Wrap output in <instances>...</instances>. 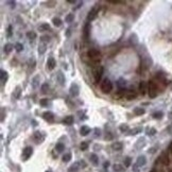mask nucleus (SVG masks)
I'll return each instance as SVG.
<instances>
[{
  "mask_svg": "<svg viewBox=\"0 0 172 172\" xmlns=\"http://www.w3.org/2000/svg\"><path fill=\"white\" fill-rule=\"evenodd\" d=\"M119 129H120L121 132H128V131H130V128H129V125L128 124H121Z\"/></svg>",
  "mask_w": 172,
  "mask_h": 172,
  "instance_id": "obj_35",
  "label": "nucleus"
},
{
  "mask_svg": "<svg viewBox=\"0 0 172 172\" xmlns=\"http://www.w3.org/2000/svg\"><path fill=\"white\" fill-rule=\"evenodd\" d=\"M90 128L89 126H87V125H82V128L80 129V134L82 135V136H87L88 134L90 133Z\"/></svg>",
  "mask_w": 172,
  "mask_h": 172,
  "instance_id": "obj_12",
  "label": "nucleus"
},
{
  "mask_svg": "<svg viewBox=\"0 0 172 172\" xmlns=\"http://www.w3.org/2000/svg\"><path fill=\"white\" fill-rule=\"evenodd\" d=\"M68 2H69V3H74V2H75V1H74V0H69V1H68Z\"/></svg>",
  "mask_w": 172,
  "mask_h": 172,
  "instance_id": "obj_48",
  "label": "nucleus"
},
{
  "mask_svg": "<svg viewBox=\"0 0 172 172\" xmlns=\"http://www.w3.org/2000/svg\"><path fill=\"white\" fill-rule=\"evenodd\" d=\"M71 159V153H66L64 156H63V161L64 163H68Z\"/></svg>",
  "mask_w": 172,
  "mask_h": 172,
  "instance_id": "obj_31",
  "label": "nucleus"
},
{
  "mask_svg": "<svg viewBox=\"0 0 172 172\" xmlns=\"http://www.w3.org/2000/svg\"><path fill=\"white\" fill-rule=\"evenodd\" d=\"M113 170L115 172H121L122 170H123V167H122L121 165L116 164V165H114V166H113Z\"/></svg>",
  "mask_w": 172,
  "mask_h": 172,
  "instance_id": "obj_30",
  "label": "nucleus"
},
{
  "mask_svg": "<svg viewBox=\"0 0 172 172\" xmlns=\"http://www.w3.org/2000/svg\"><path fill=\"white\" fill-rule=\"evenodd\" d=\"M63 123L66 125H70L73 123V116H67V117L64 118L63 120Z\"/></svg>",
  "mask_w": 172,
  "mask_h": 172,
  "instance_id": "obj_18",
  "label": "nucleus"
},
{
  "mask_svg": "<svg viewBox=\"0 0 172 172\" xmlns=\"http://www.w3.org/2000/svg\"><path fill=\"white\" fill-rule=\"evenodd\" d=\"M80 149H81L82 151H86V150L88 149V144H87V142H85V141H84V142H82V144L80 145Z\"/></svg>",
  "mask_w": 172,
  "mask_h": 172,
  "instance_id": "obj_38",
  "label": "nucleus"
},
{
  "mask_svg": "<svg viewBox=\"0 0 172 172\" xmlns=\"http://www.w3.org/2000/svg\"><path fill=\"white\" fill-rule=\"evenodd\" d=\"M90 161H91L94 165H98V163H99L98 156H97L96 154H91V155H90Z\"/></svg>",
  "mask_w": 172,
  "mask_h": 172,
  "instance_id": "obj_26",
  "label": "nucleus"
},
{
  "mask_svg": "<svg viewBox=\"0 0 172 172\" xmlns=\"http://www.w3.org/2000/svg\"><path fill=\"white\" fill-rule=\"evenodd\" d=\"M87 55H88L89 59H91L95 62H98L101 59V52L99 50H97V49H90V50H88L87 51Z\"/></svg>",
  "mask_w": 172,
  "mask_h": 172,
  "instance_id": "obj_3",
  "label": "nucleus"
},
{
  "mask_svg": "<svg viewBox=\"0 0 172 172\" xmlns=\"http://www.w3.org/2000/svg\"><path fill=\"white\" fill-rule=\"evenodd\" d=\"M47 172H50V171H47Z\"/></svg>",
  "mask_w": 172,
  "mask_h": 172,
  "instance_id": "obj_49",
  "label": "nucleus"
},
{
  "mask_svg": "<svg viewBox=\"0 0 172 172\" xmlns=\"http://www.w3.org/2000/svg\"><path fill=\"white\" fill-rule=\"evenodd\" d=\"M52 22H53V24H54L55 27H61L62 26V20L60 19V18H58V17H54L52 19Z\"/></svg>",
  "mask_w": 172,
  "mask_h": 172,
  "instance_id": "obj_28",
  "label": "nucleus"
},
{
  "mask_svg": "<svg viewBox=\"0 0 172 172\" xmlns=\"http://www.w3.org/2000/svg\"><path fill=\"white\" fill-rule=\"evenodd\" d=\"M168 152H169V154L171 155V157H172V141H171V144L169 145V147H168Z\"/></svg>",
  "mask_w": 172,
  "mask_h": 172,
  "instance_id": "obj_45",
  "label": "nucleus"
},
{
  "mask_svg": "<svg viewBox=\"0 0 172 172\" xmlns=\"http://www.w3.org/2000/svg\"><path fill=\"white\" fill-rule=\"evenodd\" d=\"M50 29V26L48 24H40L39 26V28H38V30L40 32H44V31H48Z\"/></svg>",
  "mask_w": 172,
  "mask_h": 172,
  "instance_id": "obj_24",
  "label": "nucleus"
},
{
  "mask_svg": "<svg viewBox=\"0 0 172 172\" xmlns=\"http://www.w3.org/2000/svg\"><path fill=\"white\" fill-rule=\"evenodd\" d=\"M20 93H21V88H20L19 86H17V87H16V89L14 90V93H13V97H14L15 99H19Z\"/></svg>",
  "mask_w": 172,
  "mask_h": 172,
  "instance_id": "obj_21",
  "label": "nucleus"
},
{
  "mask_svg": "<svg viewBox=\"0 0 172 172\" xmlns=\"http://www.w3.org/2000/svg\"><path fill=\"white\" fill-rule=\"evenodd\" d=\"M39 103H40V105H43V106L48 105V99H42Z\"/></svg>",
  "mask_w": 172,
  "mask_h": 172,
  "instance_id": "obj_41",
  "label": "nucleus"
},
{
  "mask_svg": "<svg viewBox=\"0 0 172 172\" xmlns=\"http://www.w3.org/2000/svg\"><path fill=\"white\" fill-rule=\"evenodd\" d=\"M40 39H42V42H44V43H46V44H47L48 42H49V39H50V38H49L48 36H43V37H42V38H40Z\"/></svg>",
  "mask_w": 172,
  "mask_h": 172,
  "instance_id": "obj_44",
  "label": "nucleus"
},
{
  "mask_svg": "<svg viewBox=\"0 0 172 172\" xmlns=\"http://www.w3.org/2000/svg\"><path fill=\"white\" fill-rule=\"evenodd\" d=\"M8 35L9 36L12 35V27H11V26H9V28H8Z\"/></svg>",
  "mask_w": 172,
  "mask_h": 172,
  "instance_id": "obj_46",
  "label": "nucleus"
},
{
  "mask_svg": "<svg viewBox=\"0 0 172 172\" xmlns=\"http://www.w3.org/2000/svg\"><path fill=\"white\" fill-rule=\"evenodd\" d=\"M15 50L17 51V52H21V51L24 50V46H22L21 44L17 43V44L15 45Z\"/></svg>",
  "mask_w": 172,
  "mask_h": 172,
  "instance_id": "obj_34",
  "label": "nucleus"
},
{
  "mask_svg": "<svg viewBox=\"0 0 172 172\" xmlns=\"http://www.w3.org/2000/svg\"><path fill=\"white\" fill-rule=\"evenodd\" d=\"M79 90H80V88H79L78 84L73 83V84L70 86V96H72V97H78L79 94H80Z\"/></svg>",
  "mask_w": 172,
  "mask_h": 172,
  "instance_id": "obj_7",
  "label": "nucleus"
},
{
  "mask_svg": "<svg viewBox=\"0 0 172 172\" xmlns=\"http://www.w3.org/2000/svg\"><path fill=\"white\" fill-rule=\"evenodd\" d=\"M100 87H101L102 93L110 94V91H112V89H113V84H112V82H110L108 79L106 78L101 82V86H100Z\"/></svg>",
  "mask_w": 172,
  "mask_h": 172,
  "instance_id": "obj_1",
  "label": "nucleus"
},
{
  "mask_svg": "<svg viewBox=\"0 0 172 172\" xmlns=\"http://www.w3.org/2000/svg\"><path fill=\"white\" fill-rule=\"evenodd\" d=\"M155 133H156V130L155 129H151L148 131V135H154Z\"/></svg>",
  "mask_w": 172,
  "mask_h": 172,
  "instance_id": "obj_43",
  "label": "nucleus"
},
{
  "mask_svg": "<svg viewBox=\"0 0 172 172\" xmlns=\"http://www.w3.org/2000/svg\"><path fill=\"white\" fill-rule=\"evenodd\" d=\"M156 164H160L163 165V166H168L169 164H170V158H169V155L167 154L166 152L161 153V155H160L159 157H158V159H157Z\"/></svg>",
  "mask_w": 172,
  "mask_h": 172,
  "instance_id": "obj_4",
  "label": "nucleus"
},
{
  "mask_svg": "<svg viewBox=\"0 0 172 172\" xmlns=\"http://www.w3.org/2000/svg\"><path fill=\"white\" fill-rule=\"evenodd\" d=\"M56 79H58V81L60 82V85L63 86L65 84V77H64V74H63L61 71L58 72V74H56Z\"/></svg>",
  "mask_w": 172,
  "mask_h": 172,
  "instance_id": "obj_16",
  "label": "nucleus"
},
{
  "mask_svg": "<svg viewBox=\"0 0 172 172\" xmlns=\"http://www.w3.org/2000/svg\"><path fill=\"white\" fill-rule=\"evenodd\" d=\"M122 148H123V145L121 142H119V141H116V142H114L112 145V149L115 150V151H120V150H122Z\"/></svg>",
  "mask_w": 172,
  "mask_h": 172,
  "instance_id": "obj_17",
  "label": "nucleus"
},
{
  "mask_svg": "<svg viewBox=\"0 0 172 172\" xmlns=\"http://www.w3.org/2000/svg\"><path fill=\"white\" fill-rule=\"evenodd\" d=\"M43 117L45 120H47L48 122H52L54 120V116H53V114L51 113V112H45L43 114Z\"/></svg>",
  "mask_w": 172,
  "mask_h": 172,
  "instance_id": "obj_11",
  "label": "nucleus"
},
{
  "mask_svg": "<svg viewBox=\"0 0 172 172\" xmlns=\"http://www.w3.org/2000/svg\"><path fill=\"white\" fill-rule=\"evenodd\" d=\"M27 36H28V38L30 39L31 42H33V40H34V39L36 38V33H35V32H33V31L28 32V33H27Z\"/></svg>",
  "mask_w": 172,
  "mask_h": 172,
  "instance_id": "obj_27",
  "label": "nucleus"
},
{
  "mask_svg": "<svg viewBox=\"0 0 172 172\" xmlns=\"http://www.w3.org/2000/svg\"><path fill=\"white\" fill-rule=\"evenodd\" d=\"M55 150L58 151V152H63L64 150H65V146L63 145L62 142H59V144H56V146H55Z\"/></svg>",
  "mask_w": 172,
  "mask_h": 172,
  "instance_id": "obj_23",
  "label": "nucleus"
},
{
  "mask_svg": "<svg viewBox=\"0 0 172 172\" xmlns=\"http://www.w3.org/2000/svg\"><path fill=\"white\" fill-rule=\"evenodd\" d=\"M55 65H56V62H55V60L52 58V56H50L49 59H48L47 61V68L49 69V70H53L55 68Z\"/></svg>",
  "mask_w": 172,
  "mask_h": 172,
  "instance_id": "obj_9",
  "label": "nucleus"
},
{
  "mask_svg": "<svg viewBox=\"0 0 172 172\" xmlns=\"http://www.w3.org/2000/svg\"><path fill=\"white\" fill-rule=\"evenodd\" d=\"M102 74H103V67L102 66L96 67V68H95V70H94V77H95V81H96L97 83L100 82Z\"/></svg>",
  "mask_w": 172,
  "mask_h": 172,
  "instance_id": "obj_5",
  "label": "nucleus"
},
{
  "mask_svg": "<svg viewBox=\"0 0 172 172\" xmlns=\"http://www.w3.org/2000/svg\"><path fill=\"white\" fill-rule=\"evenodd\" d=\"M13 48H15V46H13L12 44H5V46H4V52L9 54L11 51L13 50Z\"/></svg>",
  "mask_w": 172,
  "mask_h": 172,
  "instance_id": "obj_20",
  "label": "nucleus"
},
{
  "mask_svg": "<svg viewBox=\"0 0 172 172\" xmlns=\"http://www.w3.org/2000/svg\"><path fill=\"white\" fill-rule=\"evenodd\" d=\"M146 113L145 108H142V107H135L134 108V114L136 115V116H141V115H144Z\"/></svg>",
  "mask_w": 172,
  "mask_h": 172,
  "instance_id": "obj_19",
  "label": "nucleus"
},
{
  "mask_svg": "<svg viewBox=\"0 0 172 172\" xmlns=\"http://www.w3.org/2000/svg\"><path fill=\"white\" fill-rule=\"evenodd\" d=\"M131 163H132L131 157H126L124 159V167H130V166H131Z\"/></svg>",
  "mask_w": 172,
  "mask_h": 172,
  "instance_id": "obj_40",
  "label": "nucleus"
},
{
  "mask_svg": "<svg viewBox=\"0 0 172 172\" xmlns=\"http://www.w3.org/2000/svg\"><path fill=\"white\" fill-rule=\"evenodd\" d=\"M146 164V157L145 156H139L137 158V166H144Z\"/></svg>",
  "mask_w": 172,
  "mask_h": 172,
  "instance_id": "obj_22",
  "label": "nucleus"
},
{
  "mask_svg": "<svg viewBox=\"0 0 172 172\" xmlns=\"http://www.w3.org/2000/svg\"><path fill=\"white\" fill-rule=\"evenodd\" d=\"M148 94H149V97L151 99L155 98L157 96V94H158L157 86L153 81H150V82L148 83Z\"/></svg>",
  "mask_w": 172,
  "mask_h": 172,
  "instance_id": "obj_2",
  "label": "nucleus"
},
{
  "mask_svg": "<svg viewBox=\"0 0 172 172\" xmlns=\"http://www.w3.org/2000/svg\"><path fill=\"white\" fill-rule=\"evenodd\" d=\"M5 80H7V71L1 70V82H2V84L5 82Z\"/></svg>",
  "mask_w": 172,
  "mask_h": 172,
  "instance_id": "obj_37",
  "label": "nucleus"
},
{
  "mask_svg": "<svg viewBox=\"0 0 172 172\" xmlns=\"http://www.w3.org/2000/svg\"><path fill=\"white\" fill-rule=\"evenodd\" d=\"M46 4H48L47 7L52 8V7H54V4H56V2L55 1H48V2H46Z\"/></svg>",
  "mask_w": 172,
  "mask_h": 172,
  "instance_id": "obj_42",
  "label": "nucleus"
},
{
  "mask_svg": "<svg viewBox=\"0 0 172 172\" xmlns=\"http://www.w3.org/2000/svg\"><path fill=\"white\" fill-rule=\"evenodd\" d=\"M73 19H74L73 14H68V15L66 16V18H65V21H66V22H72Z\"/></svg>",
  "mask_w": 172,
  "mask_h": 172,
  "instance_id": "obj_32",
  "label": "nucleus"
},
{
  "mask_svg": "<svg viewBox=\"0 0 172 172\" xmlns=\"http://www.w3.org/2000/svg\"><path fill=\"white\" fill-rule=\"evenodd\" d=\"M46 50H47V44L40 40V43L38 45V53L39 54H44L46 52Z\"/></svg>",
  "mask_w": 172,
  "mask_h": 172,
  "instance_id": "obj_14",
  "label": "nucleus"
},
{
  "mask_svg": "<svg viewBox=\"0 0 172 172\" xmlns=\"http://www.w3.org/2000/svg\"><path fill=\"white\" fill-rule=\"evenodd\" d=\"M147 90H148V84L146 82H144V81H141L139 83V91H140V94L142 96H145L147 94Z\"/></svg>",
  "mask_w": 172,
  "mask_h": 172,
  "instance_id": "obj_10",
  "label": "nucleus"
},
{
  "mask_svg": "<svg viewBox=\"0 0 172 172\" xmlns=\"http://www.w3.org/2000/svg\"><path fill=\"white\" fill-rule=\"evenodd\" d=\"M97 14H98V9L97 8H94L91 9L88 13V15H87V20L88 21H91V20H94L96 17H97Z\"/></svg>",
  "mask_w": 172,
  "mask_h": 172,
  "instance_id": "obj_8",
  "label": "nucleus"
},
{
  "mask_svg": "<svg viewBox=\"0 0 172 172\" xmlns=\"http://www.w3.org/2000/svg\"><path fill=\"white\" fill-rule=\"evenodd\" d=\"M83 34H84V38L87 40L88 37H89V33H90V24L89 22H87L85 24V27H84V30H83Z\"/></svg>",
  "mask_w": 172,
  "mask_h": 172,
  "instance_id": "obj_13",
  "label": "nucleus"
},
{
  "mask_svg": "<svg viewBox=\"0 0 172 172\" xmlns=\"http://www.w3.org/2000/svg\"><path fill=\"white\" fill-rule=\"evenodd\" d=\"M108 165H110V163H108V161H105V163H104V168H107Z\"/></svg>",
  "mask_w": 172,
  "mask_h": 172,
  "instance_id": "obj_47",
  "label": "nucleus"
},
{
  "mask_svg": "<svg viewBox=\"0 0 172 172\" xmlns=\"http://www.w3.org/2000/svg\"><path fill=\"white\" fill-rule=\"evenodd\" d=\"M34 139L36 140V142H40V140L43 139V136H42V133L40 132H35L34 133Z\"/></svg>",
  "mask_w": 172,
  "mask_h": 172,
  "instance_id": "obj_25",
  "label": "nucleus"
},
{
  "mask_svg": "<svg viewBox=\"0 0 172 172\" xmlns=\"http://www.w3.org/2000/svg\"><path fill=\"white\" fill-rule=\"evenodd\" d=\"M38 81H39V75H36V77L33 78V80H32V86L34 88H36L38 86Z\"/></svg>",
  "mask_w": 172,
  "mask_h": 172,
  "instance_id": "obj_29",
  "label": "nucleus"
},
{
  "mask_svg": "<svg viewBox=\"0 0 172 172\" xmlns=\"http://www.w3.org/2000/svg\"><path fill=\"white\" fill-rule=\"evenodd\" d=\"M32 153H33V149H32L31 147H27V148H24V151H22V158H24V160L29 159V158L31 157Z\"/></svg>",
  "mask_w": 172,
  "mask_h": 172,
  "instance_id": "obj_6",
  "label": "nucleus"
},
{
  "mask_svg": "<svg viewBox=\"0 0 172 172\" xmlns=\"http://www.w3.org/2000/svg\"><path fill=\"white\" fill-rule=\"evenodd\" d=\"M129 132L131 135H136V134H138L139 132H141V128H136V129L130 130Z\"/></svg>",
  "mask_w": 172,
  "mask_h": 172,
  "instance_id": "obj_33",
  "label": "nucleus"
},
{
  "mask_svg": "<svg viewBox=\"0 0 172 172\" xmlns=\"http://www.w3.org/2000/svg\"><path fill=\"white\" fill-rule=\"evenodd\" d=\"M161 117H163V113L161 112H157V113L153 114V118H155V119H161Z\"/></svg>",
  "mask_w": 172,
  "mask_h": 172,
  "instance_id": "obj_39",
  "label": "nucleus"
},
{
  "mask_svg": "<svg viewBox=\"0 0 172 172\" xmlns=\"http://www.w3.org/2000/svg\"><path fill=\"white\" fill-rule=\"evenodd\" d=\"M137 97V94L135 91H132V90H126V94H125V98L128 100H133Z\"/></svg>",
  "mask_w": 172,
  "mask_h": 172,
  "instance_id": "obj_15",
  "label": "nucleus"
},
{
  "mask_svg": "<svg viewBox=\"0 0 172 172\" xmlns=\"http://www.w3.org/2000/svg\"><path fill=\"white\" fill-rule=\"evenodd\" d=\"M48 90H49V85L48 84H43V86H42V93L43 94H47Z\"/></svg>",
  "mask_w": 172,
  "mask_h": 172,
  "instance_id": "obj_36",
  "label": "nucleus"
}]
</instances>
